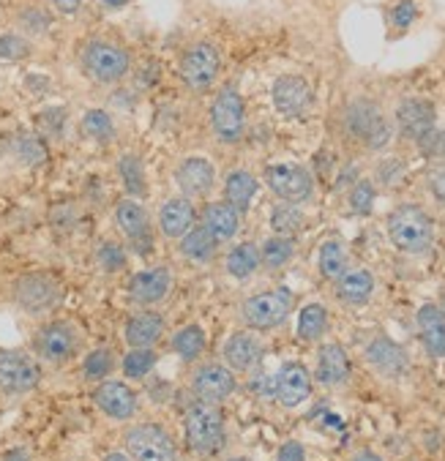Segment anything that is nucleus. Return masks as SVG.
I'll return each instance as SVG.
<instances>
[{"label": "nucleus", "instance_id": "nucleus-26", "mask_svg": "<svg viewBox=\"0 0 445 461\" xmlns=\"http://www.w3.org/2000/svg\"><path fill=\"white\" fill-rule=\"evenodd\" d=\"M164 333V320L156 312H140L126 322V344L132 349H153Z\"/></svg>", "mask_w": 445, "mask_h": 461}, {"label": "nucleus", "instance_id": "nucleus-45", "mask_svg": "<svg viewBox=\"0 0 445 461\" xmlns=\"http://www.w3.org/2000/svg\"><path fill=\"white\" fill-rule=\"evenodd\" d=\"M413 20H415V4H413V0H402V4L391 12V23L396 28H407Z\"/></svg>", "mask_w": 445, "mask_h": 461}, {"label": "nucleus", "instance_id": "nucleus-52", "mask_svg": "<svg viewBox=\"0 0 445 461\" xmlns=\"http://www.w3.org/2000/svg\"><path fill=\"white\" fill-rule=\"evenodd\" d=\"M352 461H383V458H380L377 453H372V450H361V453L355 456Z\"/></svg>", "mask_w": 445, "mask_h": 461}, {"label": "nucleus", "instance_id": "nucleus-33", "mask_svg": "<svg viewBox=\"0 0 445 461\" xmlns=\"http://www.w3.org/2000/svg\"><path fill=\"white\" fill-rule=\"evenodd\" d=\"M172 349L181 360L195 363L205 349V333L197 325H186V328H181L172 336Z\"/></svg>", "mask_w": 445, "mask_h": 461}, {"label": "nucleus", "instance_id": "nucleus-34", "mask_svg": "<svg viewBox=\"0 0 445 461\" xmlns=\"http://www.w3.org/2000/svg\"><path fill=\"white\" fill-rule=\"evenodd\" d=\"M328 328V312L320 303H309L298 314V339L301 341H317Z\"/></svg>", "mask_w": 445, "mask_h": 461}, {"label": "nucleus", "instance_id": "nucleus-46", "mask_svg": "<svg viewBox=\"0 0 445 461\" xmlns=\"http://www.w3.org/2000/svg\"><path fill=\"white\" fill-rule=\"evenodd\" d=\"M277 461H306V450L295 439L293 442H285L282 450H279V456H277Z\"/></svg>", "mask_w": 445, "mask_h": 461}, {"label": "nucleus", "instance_id": "nucleus-12", "mask_svg": "<svg viewBox=\"0 0 445 461\" xmlns=\"http://www.w3.org/2000/svg\"><path fill=\"white\" fill-rule=\"evenodd\" d=\"M235 372H230L222 363H205L200 366L195 377H192V393L200 402L208 404H222L224 399H230L235 393Z\"/></svg>", "mask_w": 445, "mask_h": 461}, {"label": "nucleus", "instance_id": "nucleus-54", "mask_svg": "<svg viewBox=\"0 0 445 461\" xmlns=\"http://www.w3.org/2000/svg\"><path fill=\"white\" fill-rule=\"evenodd\" d=\"M230 461H249V458H243V456H238V458H230Z\"/></svg>", "mask_w": 445, "mask_h": 461}, {"label": "nucleus", "instance_id": "nucleus-25", "mask_svg": "<svg viewBox=\"0 0 445 461\" xmlns=\"http://www.w3.org/2000/svg\"><path fill=\"white\" fill-rule=\"evenodd\" d=\"M367 360L386 377H399L407 368V352L391 339H375L367 347Z\"/></svg>", "mask_w": 445, "mask_h": 461}, {"label": "nucleus", "instance_id": "nucleus-17", "mask_svg": "<svg viewBox=\"0 0 445 461\" xmlns=\"http://www.w3.org/2000/svg\"><path fill=\"white\" fill-rule=\"evenodd\" d=\"M312 393V375L304 363H285L279 368V375L274 380V396L285 404V407H298L301 402H306Z\"/></svg>", "mask_w": 445, "mask_h": 461}, {"label": "nucleus", "instance_id": "nucleus-48", "mask_svg": "<svg viewBox=\"0 0 445 461\" xmlns=\"http://www.w3.org/2000/svg\"><path fill=\"white\" fill-rule=\"evenodd\" d=\"M429 186H431V194H434L440 203H445V169H437V172L429 177Z\"/></svg>", "mask_w": 445, "mask_h": 461}, {"label": "nucleus", "instance_id": "nucleus-5", "mask_svg": "<svg viewBox=\"0 0 445 461\" xmlns=\"http://www.w3.org/2000/svg\"><path fill=\"white\" fill-rule=\"evenodd\" d=\"M41 383V363L23 349H0V393L25 396Z\"/></svg>", "mask_w": 445, "mask_h": 461}, {"label": "nucleus", "instance_id": "nucleus-42", "mask_svg": "<svg viewBox=\"0 0 445 461\" xmlns=\"http://www.w3.org/2000/svg\"><path fill=\"white\" fill-rule=\"evenodd\" d=\"M99 265H102L107 273L123 270V265H126V251H123V246L113 243V240L102 243V246H99Z\"/></svg>", "mask_w": 445, "mask_h": 461}, {"label": "nucleus", "instance_id": "nucleus-10", "mask_svg": "<svg viewBox=\"0 0 445 461\" xmlns=\"http://www.w3.org/2000/svg\"><path fill=\"white\" fill-rule=\"evenodd\" d=\"M265 180H268L271 192L290 205L312 197V175L298 164H274L265 172Z\"/></svg>", "mask_w": 445, "mask_h": 461}, {"label": "nucleus", "instance_id": "nucleus-3", "mask_svg": "<svg viewBox=\"0 0 445 461\" xmlns=\"http://www.w3.org/2000/svg\"><path fill=\"white\" fill-rule=\"evenodd\" d=\"M388 238L399 251L421 254L431 246L434 227H431V219L421 208L402 205L388 216Z\"/></svg>", "mask_w": 445, "mask_h": 461}, {"label": "nucleus", "instance_id": "nucleus-7", "mask_svg": "<svg viewBox=\"0 0 445 461\" xmlns=\"http://www.w3.org/2000/svg\"><path fill=\"white\" fill-rule=\"evenodd\" d=\"M293 312V295L287 290H271V293H257L243 301L241 317L254 330H271L282 325Z\"/></svg>", "mask_w": 445, "mask_h": 461}, {"label": "nucleus", "instance_id": "nucleus-2", "mask_svg": "<svg viewBox=\"0 0 445 461\" xmlns=\"http://www.w3.org/2000/svg\"><path fill=\"white\" fill-rule=\"evenodd\" d=\"M79 330L68 320H50L33 333V357L39 363L63 366L79 352Z\"/></svg>", "mask_w": 445, "mask_h": 461}, {"label": "nucleus", "instance_id": "nucleus-43", "mask_svg": "<svg viewBox=\"0 0 445 461\" xmlns=\"http://www.w3.org/2000/svg\"><path fill=\"white\" fill-rule=\"evenodd\" d=\"M350 205H352L355 213H369L372 205H375V189H372V183L361 180L359 186L352 189V194H350Z\"/></svg>", "mask_w": 445, "mask_h": 461}, {"label": "nucleus", "instance_id": "nucleus-49", "mask_svg": "<svg viewBox=\"0 0 445 461\" xmlns=\"http://www.w3.org/2000/svg\"><path fill=\"white\" fill-rule=\"evenodd\" d=\"M50 4H52L55 12H60V14H77L79 6H82V0H50Z\"/></svg>", "mask_w": 445, "mask_h": 461}, {"label": "nucleus", "instance_id": "nucleus-24", "mask_svg": "<svg viewBox=\"0 0 445 461\" xmlns=\"http://www.w3.org/2000/svg\"><path fill=\"white\" fill-rule=\"evenodd\" d=\"M195 224V205L186 197L167 200L159 211V227L167 238H184Z\"/></svg>", "mask_w": 445, "mask_h": 461}, {"label": "nucleus", "instance_id": "nucleus-53", "mask_svg": "<svg viewBox=\"0 0 445 461\" xmlns=\"http://www.w3.org/2000/svg\"><path fill=\"white\" fill-rule=\"evenodd\" d=\"M102 4H104L107 9H121V6L129 4V0H102Z\"/></svg>", "mask_w": 445, "mask_h": 461}, {"label": "nucleus", "instance_id": "nucleus-32", "mask_svg": "<svg viewBox=\"0 0 445 461\" xmlns=\"http://www.w3.org/2000/svg\"><path fill=\"white\" fill-rule=\"evenodd\" d=\"M216 251V238L205 227H195L181 238V254L195 262H208Z\"/></svg>", "mask_w": 445, "mask_h": 461}, {"label": "nucleus", "instance_id": "nucleus-31", "mask_svg": "<svg viewBox=\"0 0 445 461\" xmlns=\"http://www.w3.org/2000/svg\"><path fill=\"white\" fill-rule=\"evenodd\" d=\"M259 265V249L254 243H241L227 254V273L238 282H246Z\"/></svg>", "mask_w": 445, "mask_h": 461}, {"label": "nucleus", "instance_id": "nucleus-20", "mask_svg": "<svg viewBox=\"0 0 445 461\" xmlns=\"http://www.w3.org/2000/svg\"><path fill=\"white\" fill-rule=\"evenodd\" d=\"M415 322H418V333H421L426 352L431 357H445V314H442V309L434 303H426L418 309Z\"/></svg>", "mask_w": 445, "mask_h": 461}, {"label": "nucleus", "instance_id": "nucleus-50", "mask_svg": "<svg viewBox=\"0 0 445 461\" xmlns=\"http://www.w3.org/2000/svg\"><path fill=\"white\" fill-rule=\"evenodd\" d=\"M0 461H31V453H28V447H12L4 453Z\"/></svg>", "mask_w": 445, "mask_h": 461}, {"label": "nucleus", "instance_id": "nucleus-28", "mask_svg": "<svg viewBox=\"0 0 445 461\" xmlns=\"http://www.w3.org/2000/svg\"><path fill=\"white\" fill-rule=\"evenodd\" d=\"M205 230L216 238V243L222 240H230L235 232H238V211L227 203H213L205 208Z\"/></svg>", "mask_w": 445, "mask_h": 461}, {"label": "nucleus", "instance_id": "nucleus-4", "mask_svg": "<svg viewBox=\"0 0 445 461\" xmlns=\"http://www.w3.org/2000/svg\"><path fill=\"white\" fill-rule=\"evenodd\" d=\"M14 303L28 314H50L63 301V285L52 273H25L14 282Z\"/></svg>", "mask_w": 445, "mask_h": 461}, {"label": "nucleus", "instance_id": "nucleus-27", "mask_svg": "<svg viewBox=\"0 0 445 461\" xmlns=\"http://www.w3.org/2000/svg\"><path fill=\"white\" fill-rule=\"evenodd\" d=\"M375 293V276L369 270H350L336 285V298L347 306H364Z\"/></svg>", "mask_w": 445, "mask_h": 461}, {"label": "nucleus", "instance_id": "nucleus-13", "mask_svg": "<svg viewBox=\"0 0 445 461\" xmlns=\"http://www.w3.org/2000/svg\"><path fill=\"white\" fill-rule=\"evenodd\" d=\"M219 66H222V58L213 44H195L181 60V79L192 90H205L216 82Z\"/></svg>", "mask_w": 445, "mask_h": 461}, {"label": "nucleus", "instance_id": "nucleus-15", "mask_svg": "<svg viewBox=\"0 0 445 461\" xmlns=\"http://www.w3.org/2000/svg\"><path fill=\"white\" fill-rule=\"evenodd\" d=\"M172 290V273L169 267H148L132 276L129 282V298L137 306H156L161 303Z\"/></svg>", "mask_w": 445, "mask_h": 461}, {"label": "nucleus", "instance_id": "nucleus-8", "mask_svg": "<svg viewBox=\"0 0 445 461\" xmlns=\"http://www.w3.org/2000/svg\"><path fill=\"white\" fill-rule=\"evenodd\" d=\"M82 68L87 71L91 79H96L102 85H113L126 77L129 52L110 41H87L82 50Z\"/></svg>", "mask_w": 445, "mask_h": 461}, {"label": "nucleus", "instance_id": "nucleus-38", "mask_svg": "<svg viewBox=\"0 0 445 461\" xmlns=\"http://www.w3.org/2000/svg\"><path fill=\"white\" fill-rule=\"evenodd\" d=\"M118 172L123 177V186L129 194H134V197L145 194V172H142V164L137 156H123L118 161Z\"/></svg>", "mask_w": 445, "mask_h": 461}, {"label": "nucleus", "instance_id": "nucleus-9", "mask_svg": "<svg viewBox=\"0 0 445 461\" xmlns=\"http://www.w3.org/2000/svg\"><path fill=\"white\" fill-rule=\"evenodd\" d=\"M347 129L361 142H367V148H372V150L383 148L391 137V129H388L383 113L367 99H359L347 110Z\"/></svg>", "mask_w": 445, "mask_h": 461}, {"label": "nucleus", "instance_id": "nucleus-6", "mask_svg": "<svg viewBox=\"0 0 445 461\" xmlns=\"http://www.w3.org/2000/svg\"><path fill=\"white\" fill-rule=\"evenodd\" d=\"M123 447L132 461H177L175 439L159 423H137L126 431Z\"/></svg>", "mask_w": 445, "mask_h": 461}, {"label": "nucleus", "instance_id": "nucleus-39", "mask_svg": "<svg viewBox=\"0 0 445 461\" xmlns=\"http://www.w3.org/2000/svg\"><path fill=\"white\" fill-rule=\"evenodd\" d=\"M82 131L91 137V140H96V142H110L113 134H115V126H113V121H110L107 113L91 110V113L82 118Z\"/></svg>", "mask_w": 445, "mask_h": 461}, {"label": "nucleus", "instance_id": "nucleus-19", "mask_svg": "<svg viewBox=\"0 0 445 461\" xmlns=\"http://www.w3.org/2000/svg\"><path fill=\"white\" fill-rule=\"evenodd\" d=\"M274 104L282 115L295 118L312 104V90L301 77H282L274 85Z\"/></svg>", "mask_w": 445, "mask_h": 461}, {"label": "nucleus", "instance_id": "nucleus-55", "mask_svg": "<svg viewBox=\"0 0 445 461\" xmlns=\"http://www.w3.org/2000/svg\"><path fill=\"white\" fill-rule=\"evenodd\" d=\"M442 314H445V309H442Z\"/></svg>", "mask_w": 445, "mask_h": 461}, {"label": "nucleus", "instance_id": "nucleus-1", "mask_svg": "<svg viewBox=\"0 0 445 461\" xmlns=\"http://www.w3.org/2000/svg\"><path fill=\"white\" fill-rule=\"evenodd\" d=\"M186 442L197 456H213L224 445V415L216 404L195 399L184 418Z\"/></svg>", "mask_w": 445, "mask_h": 461}, {"label": "nucleus", "instance_id": "nucleus-51", "mask_svg": "<svg viewBox=\"0 0 445 461\" xmlns=\"http://www.w3.org/2000/svg\"><path fill=\"white\" fill-rule=\"evenodd\" d=\"M104 461H132V456L126 450H113V453L104 456Z\"/></svg>", "mask_w": 445, "mask_h": 461}, {"label": "nucleus", "instance_id": "nucleus-18", "mask_svg": "<svg viewBox=\"0 0 445 461\" xmlns=\"http://www.w3.org/2000/svg\"><path fill=\"white\" fill-rule=\"evenodd\" d=\"M222 357L230 372H249L262 360V341L254 333L238 330L224 341Z\"/></svg>", "mask_w": 445, "mask_h": 461}, {"label": "nucleus", "instance_id": "nucleus-37", "mask_svg": "<svg viewBox=\"0 0 445 461\" xmlns=\"http://www.w3.org/2000/svg\"><path fill=\"white\" fill-rule=\"evenodd\" d=\"M153 366H156V352H153V349H132V352L123 357V363H121L123 375H126L129 380H142V377H148V375L153 372Z\"/></svg>", "mask_w": 445, "mask_h": 461}, {"label": "nucleus", "instance_id": "nucleus-35", "mask_svg": "<svg viewBox=\"0 0 445 461\" xmlns=\"http://www.w3.org/2000/svg\"><path fill=\"white\" fill-rule=\"evenodd\" d=\"M320 273L325 279H341L347 273V251L339 240H325L320 246Z\"/></svg>", "mask_w": 445, "mask_h": 461}, {"label": "nucleus", "instance_id": "nucleus-29", "mask_svg": "<svg viewBox=\"0 0 445 461\" xmlns=\"http://www.w3.org/2000/svg\"><path fill=\"white\" fill-rule=\"evenodd\" d=\"M257 194V180L249 172H232L224 183V203L232 205L238 213L249 208Z\"/></svg>", "mask_w": 445, "mask_h": 461}, {"label": "nucleus", "instance_id": "nucleus-36", "mask_svg": "<svg viewBox=\"0 0 445 461\" xmlns=\"http://www.w3.org/2000/svg\"><path fill=\"white\" fill-rule=\"evenodd\" d=\"M295 254V243L285 235H277L271 240H265L262 251H259V259L268 265V267H285Z\"/></svg>", "mask_w": 445, "mask_h": 461}, {"label": "nucleus", "instance_id": "nucleus-16", "mask_svg": "<svg viewBox=\"0 0 445 461\" xmlns=\"http://www.w3.org/2000/svg\"><path fill=\"white\" fill-rule=\"evenodd\" d=\"M115 224L121 227V232L129 238V243L140 254H148L153 249V240H150V219H148L145 208L137 200H121L115 205Z\"/></svg>", "mask_w": 445, "mask_h": 461}, {"label": "nucleus", "instance_id": "nucleus-40", "mask_svg": "<svg viewBox=\"0 0 445 461\" xmlns=\"http://www.w3.org/2000/svg\"><path fill=\"white\" fill-rule=\"evenodd\" d=\"M33 52L31 41L17 33H4L0 36V58L4 60H25Z\"/></svg>", "mask_w": 445, "mask_h": 461}, {"label": "nucleus", "instance_id": "nucleus-41", "mask_svg": "<svg viewBox=\"0 0 445 461\" xmlns=\"http://www.w3.org/2000/svg\"><path fill=\"white\" fill-rule=\"evenodd\" d=\"M301 211L298 208H293L290 203L287 205H279L277 211H274V216H271V224H274V230L279 232V235H293L298 227H301Z\"/></svg>", "mask_w": 445, "mask_h": 461}, {"label": "nucleus", "instance_id": "nucleus-44", "mask_svg": "<svg viewBox=\"0 0 445 461\" xmlns=\"http://www.w3.org/2000/svg\"><path fill=\"white\" fill-rule=\"evenodd\" d=\"M20 23H23V28H25L28 33H33V36H39V33H44V31L50 28V17H47L41 9H25V12L20 14Z\"/></svg>", "mask_w": 445, "mask_h": 461}, {"label": "nucleus", "instance_id": "nucleus-30", "mask_svg": "<svg viewBox=\"0 0 445 461\" xmlns=\"http://www.w3.org/2000/svg\"><path fill=\"white\" fill-rule=\"evenodd\" d=\"M115 366H118L115 352L110 347H99V349L85 355V360H82V377L87 383H104L113 375Z\"/></svg>", "mask_w": 445, "mask_h": 461}, {"label": "nucleus", "instance_id": "nucleus-22", "mask_svg": "<svg viewBox=\"0 0 445 461\" xmlns=\"http://www.w3.org/2000/svg\"><path fill=\"white\" fill-rule=\"evenodd\" d=\"M396 121L407 137L423 140L429 131H434V107L423 99H404L396 110Z\"/></svg>", "mask_w": 445, "mask_h": 461}, {"label": "nucleus", "instance_id": "nucleus-23", "mask_svg": "<svg viewBox=\"0 0 445 461\" xmlns=\"http://www.w3.org/2000/svg\"><path fill=\"white\" fill-rule=\"evenodd\" d=\"M350 377V357L339 344L320 347L317 355V383L325 388H339Z\"/></svg>", "mask_w": 445, "mask_h": 461}, {"label": "nucleus", "instance_id": "nucleus-14", "mask_svg": "<svg viewBox=\"0 0 445 461\" xmlns=\"http://www.w3.org/2000/svg\"><path fill=\"white\" fill-rule=\"evenodd\" d=\"M211 121H213V131L219 134V140H224V142L241 140V134H243V102L238 96V90H232V87L222 90L213 102Z\"/></svg>", "mask_w": 445, "mask_h": 461}, {"label": "nucleus", "instance_id": "nucleus-11", "mask_svg": "<svg viewBox=\"0 0 445 461\" xmlns=\"http://www.w3.org/2000/svg\"><path fill=\"white\" fill-rule=\"evenodd\" d=\"M94 404L99 407L102 415H107L115 423H126L137 415L140 402L137 393L123 383V380H104L94 391Z\"/></svg>", "mask_w": 445, "mask_h": 461}, {"label": "nucleus", "instance_id": "nucleus-47", "mask_svg": "<svg viewBox=\"0 0 445 461\" xmlns=\"http://www.w3.org/2000/svg\"><path fill=\"white\" fill-rule=\"evenodd\" d=\"M421 142H423V150H426L429 156L445 153V134H442V131H429Z\"/></svg>", "mask_w": 445, "mask_h": 461}, {"label": "nucleus", "instance_id": "nucleus-21", "mask_svg": "<svg viewBox=\"0 0 445 461\" xmlns=\"http://www.w3.org/2000/svg\"><path fill=\"white\" fill-rule=\"evenodd\" d=\"M213 164L205 161V158H186L181 167H177L175 172V180L177 186L184 189L186 197H203L213 189Z\"/></svg>", "mask_w": 445, "mask_h": 461}]
</instances>
